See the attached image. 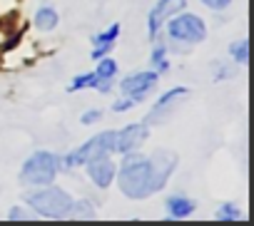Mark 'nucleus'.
<instances>
[{
	"label": "nucleus",
	"instance_id": "1",
	"mask_svg": "<svg viewBox=\"0 0 254 226\" xmlns=\"http://www.w3.org/2000/svg\"><path fill=\"white\" fill-rule=\"evenodd\" d=\"M117 179H120V189L127 199H145L152 194L150 191V162L142 154L127 152Z\"/></svg>",
	"mask_w": 254,
	"mask_h": 226
},
{
	"label": "nucleus",
	"instance_id": "2",
	"mask_svg": "<svg viewBox=\"0 0 254 226\" xmlns=\"http://www.w3.org/2000/svg\"><path fill=\"white\" fill-rule=\"evenodd\" d=\"M28 204H30L38 214H43V216H48V219H63V216H67V211H70V206H72V199H70V194H65L63 189L50 186V189H43V191L30 194V196H28Z\"/></svg>",
	"mask_w": 254,
	"mask_h": 226
},
{
	"label": "nucleus",
	"instance_id": "3",
	"mask_svg": "<svg viewBox=\"0 0 254 226\" xmlns=\"http://www.w3.org/2000/svg\"><path fill=\"white\" fill-rule=\"evenodd\" d=\"M58 169H60L58 154H53V152H35L25 162V167H23V181L25 184H35V186L50 184L55 179Z\"/></svg>",
	"mask_w": 254,
	"mask_h": 226
},
{
	"label": "nucleus",
	"instance_id": "4",
	"mask_svg": "<svg viewBox=\"0 0 254 226\" xmlns=\"http://www.w3.org/2000/svg\"><path fill=\"white\" fill-rule=\"evenodd\" d=\"M167 33H170L172 43H182V45H197L207 35L204 23L197 15H177V18H172Z\"/></svg>",
	"mask_w": 254,
	"mask_h": 226
},
{
	"label": "nucleus",
	"instance_id": "5",
	"mask_svg": "<svg viewBox=\"0 0 254 226\" xmlns=\"http://www.w3.org/2000/svg\"><path fill=\"white\" fill-rule=\"evenodd\" d=\"M110 154V152H117V132H102L92 139H87L80 149H75L67 159H65V167H75V164H85L90 157L95 154Z\"/></svg>",
	"mask_w": 254,
	"mask_h": 226
},
{
	"label": "nucleus",
	"instance_id": "6",
	"mask_svg": "<svg viewBox=\"0 0 254 226\" xmlns=\"http://www.w3.org/2000/svg\"><path fill=\"white\" fill-rule=\"evenodd\" d=\"M147 162H150V191H160V189L167 184L170 174L175 172L177 157H175L172 152L160 149V152H155Z\"/></svg>",
	"mask_w": 254,
	"mask_h": 226
},
{
	"label": "nucleus",
	"instance_id": "7",
	"mask_svg": "<svg viewBox=\"0 0 254 226\" xmlns=\"http://www.w3.org/2000/svg\"><path fill=\"white\" fill-rule=\"evenodd\" d=\"M115 162L102 152V154H95V157H90L87 159V174H90V179L97 184V186H110V181L115 179Z\"/></svg>",
	"mask_w": 254,
	"mask_h": 226
},
{
	"label": "nucleus",
	"instance_id": "8",
	"mask_svg": "<svg viewBox=\"0 0 254 226\" xmlns=\"http://www.w3.org/2000/svg\"><path fill=\"white\" fill-rule=\"evenodd\" d=\"M182 8H185V0H160V3L152 8L150 18H147V30H150V38L155 40V35H157L160 25H162L165 20H170L175 13H182Z\"/></svg>",
	"mask_w": 254,
	"mask_h": 226
},
{
	"label": "nucleus",
	"instance_id": "9",
	"mask_svg": "<svg viewBox=\"0 0 254 226\" xmlns=\"http://www.w3.org/2000/svg\"><path fill=\"white\" fill-rule=\"evenodd\" d=\"M145 139H147V127L145 125H130L122 132H117V152H122V154L135 152Z\"/></svg>",
	"mask_w": 254,
	"mask_h": 226
},
{
	"label": "nucleus",
	"instance_id": "10",
	"mask_svg": "<svg viewBox=\"0 0 254 226\" xmlns=\"http://www.w3.org/2000/svg\"><path fill=\"white\" fill-rule=\"evenodd\" d=\"M187 87H175V90H170L167 94H162L160 99H157V104H155V109H152V115H150V122H162L167 115H170V109L180 102V99H185L187 97Z\"/></svg>",
	"mask_w": 254,
	"mask_h": 226
},
{
	"label": "nucleus",
	"instance_id": "11",
	"mask_svg": "<svg viewBox=\"0 0 254 226\" xmlns=\"http://www.w3.org/2000/svg\"><path fill=\"white\" fill-rule=\"evenodd\" d=\"M157 82V72H140V75H132L122 80V92L130 94V92H150Z\"/></svg>",
	"mask_w": 254,
	"mask_h": 226
},
{
	"label": "nucleus",
	"instance_id": "12",
	"mask_svg": "<svg viewBox=\"0 0 254 226\" xmlns=\"http://www.w3.org/2000/svg\"><path fill=\"white\" fill-rule=\"evenodd\" d=\"M115 75H117V62L115 60H102L97 65V70H95V77H97V85L95 87H100L102 92H107L110 85H112V80H115Z\"/></svg>",
	"mask_w": 254,
	"mask_h": 226
},
{
	"label": "nucleus",
	"instance_id": "13",
	"mask_svg": "<svg viewBox=\"0 0 254 226\" xmlns=\"http://www.w3.org/2000/svg\"><path fill=\"white\" fill-rule=\"evenodd\" d=\"M167 211L175 219H185V216H190L194 211V201L187 199V196H182V194H175V196L167 199Z\"/></svg>",
	"mask_w": 254,
	"mask_h": 226
},
{
	"label": "nucleus",
	"instance_id": "14",
	"mask_svg": "<svg viewBox=\"0 0 254 226\" xmlns=\"http://www.w3.org/2000/svg\"><path fill=\"white\" fill-rule=\"evenodd\" d=\"M58 13L53 10V8H43V10H38L35 13V28L38 30H53L55 25H58Z\"/></svg>",
	"mask_w": 254,
	"mask_h": 226
},
{
	"label": "nucleus",
	"instance_id": "15",
	"mask_svg": "<svg viewBox=\"0 0 254 226\" xmlns=\"http://www.w3.org/2000/svg\"><path fill=\"white\" fill-rule=\"evenodd\" d=\"M67 214H72L75 219H95V206L90 201H77V204L70 206Z\"/></svg>",
	"mask_w": 254,
	"mask_h": 226
},
{
	"label": "nucleus",
	"instance_id": "16",
	"mask_svg": "<svg viewBox=\"0 0 254 226\" xmlns=\"http://www.w3.org/2000/svg\"><path fill=\"white\" fill-rule=\"evenodd\" d=\"M95 85H97V77H95V72H90V75H77V77L70 82L67 92H77V90H82V87H95Z\"/></svg>",
	"mask_w": 254,
	"mask_h": 226
},
{
	"label": "nucleus",
	"instance_id": "17",
	"mask_svg": "<svg viewBox=\"0 0 254 226\" xmlns=\"http://www.w3.org/2000/svg\"><path fill=\"white\" fill-rule=\"evenodd\" d=\"M229 55H232L234 60H239V62H247V60H249V45H247V40L232 43V45H229Z\"/></svg>",
	"mask_w": 254,
	"mask_h": 226
},
{
	"label": "nucleus",
	"instance_id": "18",
	"mask_svg": "<svg viewBox=\"0 0 254 226\" xmlns=\"http://www.w3.org/2000/svg\"><path fill=\"white\" fill-rule=\"evenodd\" d=\"M117 35H120V25L115 23V25H110L102 35H95L92 40H95V45H105V43H112V40H117Z\"/></svg>",
	"mask_w": 254,
	"mask_h": 226
},
{
	"label": "nucleus",
	"instance_id": "19",
	"mask_svg": "<svg viewBox=\"0 0 254 226\" xmlns=\"http://www.w3.org/2000/svg\"><path fill=\"white\" fill-rule=\"evenodd\" d=\"M242 214H239V209L234 206V204H224L222 209H219V214H217V219L219 221H237Z\"/></svg>",
	"mask_w": 254,
	"mask_h": 226
},
{
	"label": "nucleus",
	"instance_id": "20",
	"mask_svg": "<svg viewBox=\"0 0 254 226\" xmlns=\"http://www.w3.org/2000/svg\"><path fill=\"white\" fill-rule=\"evenodd\" d=\"M165 52H167L165 47H157V50L152 52V65H155L160 72H167V67H170V65H167V60H165Z\"/></svg>",
	"mask_w": 254,
	"mask_h": 226
},
{
	"label": "nucleus",
	"instance_id": "21",
	"mask_svg": "<svg viewBox=\"0 0 254 226\" xmlns=\"http://www.w3.org/2000/svg\"><path fill=\"white\" fill-rule=\"evenodd\" d=\"M97 120H102V112L100 109H87L82 115V125H95Z\"/></svg>",
	"mask_w": 254,
	"mask_h": 226
},
{
	"label": "nucleus",
	"instance_id": "22",
	"mask_svg": "<svg viewBox=\"0 0 254 226\" xmlns=\"http://www.w3.org/2000/svg\"><path fill=\"white\" fill-rule=\"evenodd\" d=\"M202 3H204L207 8H212V10H224L232 0H202Z\"/></svg>",
	"mask_w": 254,
	"mask_h": 226
},
{
	"label": "nucleus",
	"instance_id": "23",
	"mask_svg": "<svg viewBox=\"0 0 254 226\" xmlns=\"http://www.w3.org/2000/svg\"><path fill=\"white\" fill-rule=\"evenodd\" d=\"M132 104H137V102H135L130 94H127V99H122V102H115V107H112V109H115V112H122V109H130Z\"/></svg>",
	"mask_w": 254,
	"mask_h": 226
},
{
	"label": "nucleus",
	"instance_id": "24",
	"mask_svg": "<svg viewBox=\"0 0 254 226\" xmlns=\"http://www.w3.org/2000/svg\"><path fill=\"white\" fill-rule=\"evenodd\" d=\"M107 52H110V43H105V45L95 47V52H92V60H102V57H105Z\"/></svg>",
	"mask_w": 254,
	"mask_h": 226
},
{
	"label": "nucleus",
	"instance_id": "25",
	"mask_svg": "<svg viewBox=\"0 0 254 226\" xmlns=\"http://www.w3.org/2000/svg\"><path fill=\"white\" fill-rule=\"evenodd\" d=\"M10 219H30V216H25L23 209H13V211H10Z\"/></svg>",
	"mask_w": 254,
	"mask_h": 226
}]
</instances>
